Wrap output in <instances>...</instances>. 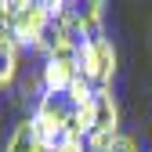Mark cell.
<instances>
[{"label":"cell","mask_w":152,"mask_h":152,"mask_svg":"<svg viewBox=\"0 0 152 152\" xmlns=\"http://www.w3.org/2000/svg\"><path fill=\"white\" fill-rule=\"evenodd\" d=\"M4 152H44L40 138H36L33 120H22V123L11 130V138H7V148H4Z\"/></svg>","instance_id":"4"},{"label":"cell","mask_w":152,"mask_h":152,"mask_svg":"<svg viewBox=\"0 0 152 152\" xmlns=\"http://www.w3.org/2000/svg\"><path fill=\"white\" fill-rule=\"evenodd\" d=\"M76 76H80V69L62 62V58H44V65H40V83L47 94H65Z\"/></svg>","instance_id":"3"},{"label":"cell","mask_w":152,"mask_h":152,"mask_svg":"<svg viewBox=\"0 0 152 152\" xmlns=\"http://www.w3.org/2000/svg\"><path fill=\"white\" fill-rule=\"evenodd\" d=\"M58 152H87V145H83V141H62Z\"/></svg>","instance_id":"9"},{"label":"cell","mask_w":152,"mask_h":152,"mask_svg":"<svg viewBox=\"0 0 152 152\" xmlns=\"http://www.w3.org/2000/svg\"><path fill=\"white\" fill-rule=\"evenodd\" d=\"M109 152H138V141L130 138V134H120L116 141H112V148Z\"/></svg>","instance_id":"8"},{"label":"cell","mask_w":152,"mask_h":152,"mask_svg":"<svg viewBox=\"0 0 152 152\" xmlns=\"http://www.w3.org/2000/svg\"><path fill=\"white\" fill-rule=\"evenodd\" d=\"M80 22H83V33H87V40H98V36H105V4L102 0H91V4L80 7Z\"/></svg>","instance_id":"6"},{"label":"cell","mask_w":152,"mask_h":152,"mask_svg":"<svg viewBox=\"0 0 152 152\" xmlns=\"http://www.w3.org/2000/svg\"><path fill=\"white\" fill-rule=\"evenodd\" d=\"M15 76H18V44L7 33H0V87L15 83Z\"/></svg>","instance_id":"5"},{"label":"cell","mask_w":152,"mask_h":152,"mask_svg":"<svg viewBox=\"0 0 152 152\" xmlns=\"http://www.w3.org/2000/svg\"><path fill=\"white\" fill-rule=\"evenodd\" d=\"M80 76L91 80L94 87H112V76H116V47H112L109 36L87 40L80 47Z\"/></svg>","instance_id":"2"},{"label":"cell","mask_w":152,"mask_h":152,"mask_svg":"<svg viewBox=\"0 0 152 152\" xmlns=\"http://www.w3.org/2000/svg\"><path fill=\"white\" fill-rule=\"evenodd\" d=\"M51 26H54V18L47 11V0H44V4H22L7 36L18 47H33V51H40L44 58H47V54H51V36H47Z\"/></svg>","instance_id":"1"},{"label":"cell","mask_w":152,"mask_h":152,"mask_svg":"<svg viewBox=\"0 0 152 152\" xmlns=\"http://www.w3.org/2000/svg\"><path fill=\"white\" fill-rule=\"evenodd\" d=\"M18 7H22V0H0V33H11Z\"/></svg>","instance_id":"7"}]
</instances>
